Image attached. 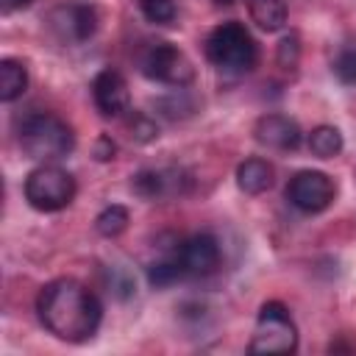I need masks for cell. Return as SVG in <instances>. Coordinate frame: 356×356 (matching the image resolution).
Wrapping results in <instances>:
<instances>
[{
  "label": "cell",
  "mask_w": 356,
  "mask_h": 356,
  "mask_svg": "<svg viewBox=\"0 0 356 356\" xmlns=\"http://www.w3.org/2000/svg\"><path fill=\"white\" fill-rule=\"evenodd\" d=\"M36 314L44 331L61 342H86L95 337L103 320L100 298L75 278H56L39 289Z\"/></svg>",
  "instance_id": "1"
},
{
  "label": "cell",
  "mask_w": 356,
  "mask_h": 356,
  "mask_svg": "<svg viewBox=\"0 0 356 356\" xmlns=\"http://www.w3.org/2000/svg\"><path fill=\"white\" fill-rule=\"evenodd\" d=\"M206 58L225 75H245L259 61V44L242 22L228 19L211 28V33L206 36Z\"/></svg>",
  "instance_id": "2"
},
{
  "label": "cell",
  "mask_w": 356,
  "mask_h": 356,
  "mask_svg": "<svg viewBox=\"0 0 356 356\" xmlns=\"http://www.w3.org/2000/svg\"><path fill=\"white\" fill-rule=\"evenodd\" d=\"M17 139H19L22 153L28 159H33V161H42V164L58 161L67 153H72V147H75L72 128L61 117H56L50 111H33V114H28L22 120V125H19Z\"/></svg>",
  "instance_id": "3"
},
{
  "label": "cell",
  "mask_w": 356,
  "mask_h": 356,
  "mask_svg": "<svg viewBox=\"0 0 356 356\" xmlns=\"http://www.w3.org/2000/svg\"><path fill=\"white\" fill-rule=\"evenodd\" d=\"M22 192H25V200L31 209L50 214V211L67 209L75 200L78 186H75L72 172H67L64 167L50 161V164H39L36 170H31L25 175Z\"/></svg>",
  "instance_id": "4"
},
{
  "label": "cell",
  "mask_w": 356,
  "mask_h": 356,
  "mask_svg": "<svg viewBox=\"0 0 356 356\" xmlns=\"http://www.w3.org/2000/svg\"><path fill=\"white\" fill-rule=\"evenodd\" d=\"M248 350L250 353H295L298 350V325L284 303L278 300L261 303Z\"/></svg>",
  "instance_id": "5"
},
{
  "label": "cell",
  "mask_w": 356,
  "mask_h": 356,
  "mask_svg": "<svg viewBox=\"0 0 356 356\" xmlns=\"http://www.w3.org/2000/svg\"><path fill=\"white\" fill-rule=\"evenodd\" d=\"M97 22H100L97 8L86 0H61L44 17L47 31L61 44H81V42L92 39L97 31Z\"/></svg>",
  "instance_id": "6"
},
{
  "label": "cell",
  "mask_w": 356,
  "mask_h": 356,
  "mask_svg": "<svg viewBox=\"0 0 356 356\" xmlns=\"http://www.w3.org/2000/svg\"><path fill=\"white\" fill-rule=\"evenodd\" d=\"M145 78L167 86H186L195 78V67L189 56L172 42H153L142 56Z\"/></svg>",
  "instance_id": "7"
},
{
  "label": "cell",
  "mask_w": 356,
  "mask_h": 356,
  "mask_svg": "<svg viewBox=\"0 0 356 356\" xmlns=\"http://www.w3.org/2000/svg\"><path fill=\"white\" fill-rule=\"evenodd\" d=\"M337 197V184L320 170H298L286 184V200L303 214L325 211Z\"/></svg>",
  "instance_id": "8"
},
{
  "label": "cell",
  "mask_w": 356,
  "mask_h": 356,
  "mask_svg": "<svg viewBox=\"0 0 356 356\" xmlns=\"http://www.w3.org/2000/svg\"><path fill=\"white\" fill-rule=\"evenodd\" d=\"M172 253H175V259H178V264H181V270H184L186 278L211 275L220 267V259H222L217 236L214 234H206V231L181 239Z\"/></svg>",
  "instance_id": "9"
},
{
  "label": "cell",
  "mask_w": 356,
  "mask_h": 356,
  "mask_svg": "<svg viewBox=\"0 0 356 356\" xmlns=\"http://www.w3.org/2000/svg\"><path fill=\"white\" fill-rule=\"evenodd\" d=\"M92 100L95 108L103 117H125L131 111V92H128V81L117 72V70H100L92 78Z\"/></svg>",
  "instance_id": "10"
},
{
  "label": "cell",
  "mask_w": 356,
  "mask_h": 356,
  "mask_svg": "<svg viewBox=\"0 0 356 356\" xmlns=\"http://www.w3.org/2000/svg\"><path fill=\"white\" fill-rule=\"evenodd\" d=\"M253 136L259 145L270 150H298L303 142V131L298 120L286 114H261L253 125Z\"/></svg>",
  "instance_id": "11"
},
{
  "label": "cell",
  "mask_w": 356,
  "mask_h": 356,
  "mask_svg": "<svg viewBox=\"0 0 356 356\" xmlns=\"http://www.w3.org/2000/svg\"><path fill=\"white\" fill-rule=\"evenodd\" d=\"M186 178L181 170L175 167H164V170H139L131 178V189L142 197V200H167L175 195L186 192Z\"/></svg>",
  "instance_id": "12"
},
{
  "label": "cell",
  "mask_w": 356,
  "mask_h": 356,
  "mask_svg": "<svg viewBox=\"0 0 356 356\" xmlns=\"http://www.w3.org/2000/svg\"><path fill=\"white\" fill-rule=\"evenodd\" d=\"M275 181V170L267 159H245L239 167H236V186L245 192V195H261L273 186Z\"/></svg>",
  "instance_id": "13"
},
{
  "label": "cell",
  "mask_w": 356,
  "mask_h": 356,
  "mask_svg": "<svg viewBox=\"0 0 356 356\" xmlns=\"http://www.w3.org/2000/svg\"><path fill=\"white\" fill-rule=\"evenodd\" d=\"M28 89V70L22 61L17 58H3L0 61V100L3 103H14L17 97H22Z\"/></svg>",
  "instance_id": "14"
},
{
  "label": "cell",
  "mask_w": 356,
  "mask_h": 356,
  "mask_svg": "<svg viewBox=\"0 0 356 356\" xmlns=\"http://www.w3.org/2000/svg\"><path fill=\"white\" fill-rule=\"evenodd\" d=\"M248 3V11H250V19L267 31V33H275L286 25V3L284 0H245Z\"/></svg>",
  "instance_id": "15"
},
{
  "label": "cell",
  "mask_w": 356,
  "mask_h": 356,
  "mask_svg": "<svg viewBox=\"0 0 356 356\" xmlns=\"http://www.w3.org/2000/svg\"><path fill=\"white\" fill-rule=\"evenodd\" d=\"M306 145H309L312 156H317V159H334V156L342 153L345 139H342L339 128H334V125H317V128H312Z\"/></svg>",
  "instance_id": "16"
},
{
  "label": "cell",
  "mask_w": 356,
  "mask_h": 356,
  "mask_svg": "<svg viewBox=\"0 0 356 356\" xmlns=\"http://www.w3.org/2000/svg\"><path fill=\"white\" fill-rule=\"evenodd\" d=\"M184 278L186 275H184V270H181V264H178V259H175L172 250L167 256H161V259H156V261L147 264V284L153 289H167V286H172L178 281H184Z\"/></svg>",
  "instance_id": "17"
},
{
  "label": "cell",
  "mask_w": 356,
  "mask_h": 356,
  "mask_svg": "<svg viewBox=\"0 0 356 356\" xmlns=\"http://www.w3.org/2000/svg\"><path fill=\"white\" fill-rule=\"evenodd\" d=\"M128 222H131L128 209L120 206V203H111V206H106V209L95 217V231H97L100 236H106V239H114V236H120V234L128 228Z\"/></svg>",
  "instance_id": "18"
},
{
  "label": "cell",
  "mask_w": 356,
  "mask_h": 356,
  "mask_svg": "<svg viewBox=\"0 0 356 356\" xmlns=\"http://www.w3.org/2000/svg\"><path fill=\"white\" fill-rule=\"evenodd\" d=\"M156 114H161L167 120H184V117L195 114V100L181 86H175V92L170 97H159L156 100Z\"/></svg>",
  "instance_id": "19"
},
{
  "label": "cell",
  "mask_w": 356,
  "mask_h": 356,
  "mask_svg": "<svg viewBox=\"0 0 356 356\" xmlns=\"http://www.w3.org/2000/svg\"><path fill=\"white\" fill-rule=\"evenodd\" d=\"M331 70L345 86H356V44H342L331 61Z\"/></svg>",
  "instance_id": "20"
},
{
  "label": "cell",
  "mask_w": 356,
  "mask_h": 356,
  "mask_svg": "<svg viewBox=\"0 0 356 356\" xmlns=\"http://www.w3.org/2000/svg\"><path fill=\"white\" fill-rule=\"evenodd\" d=\"M139 8H142V17L153 25H170L175 22V0H139Z\"/></svg>",
  "instance_id": "21"
},
{
  "label": "cell",
  "mask_w": 356,
  "mask_h": 356,
  "mask_svg": "<svg viewBox=\"0 0 356 356\" xmlns=\"http://www.w3.org/2000/svg\"><path fill=\"white\" fill-rule=\"evenodd\" d=\"M106 284H108V292L120 300H128L136 292V278L125 267H108L106 270Z\"/></svg>",
  "instance_id": "22"
},
{
  "label": "cell",
  "mask_w": 356,
  "mask_h": 356,
  "mask_svg": "<svg viewBox=\"0 0 356 356\" xmlns=\"http://www.w3.org/2000/svg\"><path fill=\"white\" fill-rule=\"evenodd\" d=\"M128 131H131V139H136V142H153L156 136H159V128H156V122L147 117V114H131L128 117Z\"/></svg>",
  "instance_id": "23"
},
{
  "label": "cell",
  "mask_w": 356,
  "mask_h": 356,
  "mask_svg": "<svg viewBox=\"0 0 356 356\" xmlns=\"http://www.w3.org/2000/svg\"><path fill=\"white\" fill-rule=\"evenodd\" d=\"M298 58H300V42L295 33L284 36L281 44H278V67L284 70H295L298 67Z\"/></svg>",
  "instance_id": "24"
},
{
  "label": "cell",
  "mask_w": 356,
  "mask_h": 356,
  "mask_svg": "<svg viewBox=\"0 0 356 356\" xmlns=\"http://www.w3.org/2000/svg\"><path fill=\"white\" fill-rule=\"evenodd\" d=\"M114 153H117V145H114V139L111 136H97V142H95V159L97 161H108V159H114Z\"/></svg>",
  "instance_id": "25"
},
{
  "label": "cell",
  "mask_w": 356,
  "mask_h": 356,
  "mask_svg": "<svg viewBox=\"0 0 356 356\" xmlns=\"http://www.w3.org/2000/svg\"><path fill=\"white\" fill-rule=\"evenodd\" d=\"M33 0H3V8L6 11H19V8H28Z\"/></svg>",
  "instance_id": "26"
}]
</instances>
